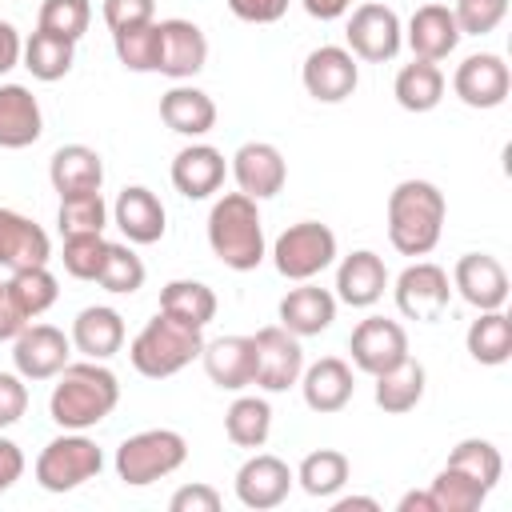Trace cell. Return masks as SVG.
<instances>
[{"label": "cell", "instance_id": "6da1fadb", "mask_svg": "<svg viewBox=\"0 0 512 512\" xmlns=\"http://www.w3.org/2000/svg\"><path fill=\"white\" fill-rule=\"evenodd\" d=\"M116 404H120V380L112 368H104V360H80V364L68 360L56 372V384L48 396V416L64 432H84V428H96L100 420H108Z\"/></svg>", "mask_w": 512, "mask_h": 512}, {"label": "cell", "instance_id": "7a4b0ae2", "mask_svg": "<svg viewBox=\"0 0 512 512\" xmlns=\"http://www.w3.org/2000/svg\"><path fill=\"white\" fill-rule=\"evenodd\" d=\"M444 192L432 180H400L388 192V240L400 256H428L444 232Z\"/></svg>", "mask_w": 512, "mask_h": 512}, {"label": "cell", "instance_id": "3957f363", "mask_svg": "<svg viewBox=\"0 0 512 512\" xmlns=\"http://www.w3.org/2000/svg\"><path fill=\"white\" fill-rule=\"evenodd\" d=\"M208 248L232 272H252L264 260L260 208L244 192H224L208 212Z\"/></svg>", "mask_w": 512, "mask_h": 512}, {"label": "cell", "instance_id": "277c9868", "mask_svg": "<svg viewBox=\"0 0 512 512\" xmlns=\"http://www.w3.org/2000/svg\"><path fill=\"white\" fill-rule=\"evenodd\" d=\"M204 352V328H192L168 312H156L128 344V360L140 376L148 380H164L176 376L180 368H188L192 360H200Z\"/></svg>", "mask_w": 512, "mask_h": 512}, {"label": "cell", "instance_id": "5b68a950", "mask_svg": "<svg viewBox=\"0 0 512 512\" xmlns=\"http://www.w3.org/2000/svg\"><path fill=\"white\" fill-rule=\"evenodd\" d=\"M184 460H188V440L176 428H144V432L120 440L116 476L128 488H144V484H156V480L172 476Z\"/></svg>", "mask_w": 512, "mask_h": 512}, {"label": "cell", "instance_id": "8992f818", "mask_svg": "<svg viewBox=\"0 0 512 512\" xmlns=\"http://www.w3.org/2000/svg\"><path fill=\"white\" fill-rule=\"evenodd\" d=\"M100 468H104V452L96 448V440H88L84 432H64L40 448L36 484L44 492H72L92 476H100Z\"/></svg>", "mask_w": 512, "mask_h": 512}, {"label": "cell", "instance_id": "52a82bcc", "mask_svg": "<svg viewBox=\"0 0 512 512\" xmlns=\"http://www.w3.org/2000/svg\"><path fill=\"white\" fill-rule=\"evenodd\" d=\"M336 260V232L320 220L288 224L272 244V264L284 280H312Z\"/></svg>", "mask_w": 512, "mask_h": 512}, {"label": "cell", "instance_id": "ba28073f", "mask_svg": "<svg viewBox=\"0 0 512 512\" xmlns=\"http://www.w3.org/2000/svg\"><path fill=\"white\" fill-rule=\"evenodd\" d=\"M344 36H348V52L356 60H368V64L392 60L400 52V44H404L400 16L388 4H376V0H364L360 8H352Z\"/></svg>", "mask_w": 512, "mask_h": 512}, {"label": "cell", "instance_id": "9c48e42d", "mask_svg": "<svg viewBox=\"0 0 512 512\" xmlns=\"http://www.w3.org/2000/svg\"><path fill=\"white\" fill-rule=\"evenodd\" d=\"M252 344H256V376H252L256 388L288 392L292 384H300V372H304L300 336H292L284 324H268L252 336Z\"/></svg>", "mask_w": 512, "mask_h": 512}, {"label": "cell", "instance_id": "30bf717a", "mask_svg": "<svg viewBox=\"0 0 512 512\" xmlns=\"http://www.w3.org/2000/svg\"><path fill=\"white\" fill-rule=\"evenodd\" d=\"M300 80H304V92L320 104H340L356 92L360 84V64L348 48L340 44H320L304 56V68H300Z\"/></svg>", "mask_w": 512, "mask_h": 512}, {"label": "cell", "instance_id": "8fae6325", "mask_svg": "<svg viewBox=\"0 0 512 512\" xmlns=\"http://www.w3.org/2000/svg\"><path fill=\"white\" fill-rule=\"evenodd\" d=\"M396 308L408 316V320H424V324H432V320H440L444 316V308H448V300H452V280H448V272L440 268V264H432V260H416V264H408L400 276H396Z\"/></svg>", "mask_w": 512, "mask_h": 512}, {"label": "cell", "instance_id": "7c38bea8", "mask_svg": "<svg viewBox=\"0 0 512 512\" xmlns=\"http://www.w3.org/2000/svg\"><path fill=\"white\" fill-rule=\"evenodd\" d=\"M348 352L360 372L380 376L408 356V332H404V324H396L388 316H364L348 336Z\"/></svg>", "mask_w": 512, "mask_h": 512}, {"label": "cell", "instance_id": "4fadbf2b", "mask_svg": "<svg viewBox=\"0 0 512 512\" xmlns=\"http://www.w3.org/2000/svg\"><path fill=\"white\" fill-rule=\"evenodd\" d=\"M508 88H512V72L500 52H472L456 64L452 92L468 108H500L508 100Z\"/></svg>", "mask_w": 512, "mask_h": 512}, {"label": "cell", "instance_id": "5bb4252c", "mask_svg": "<svg viewBox=\"0 0 512 512\" xmlns=\"http://www.w3.org/2000/svg\"><path fill=\"white\" fill-rule=\"evenodd\" d=\"M72 340L52 324H28L12 340V364L24 380H56V372L68 364Z\"/></svg>", "mask_w": 512, "mask_h": 512}, {"label": "cell", "instance_id": "9a60e30c", "mask_svg": "<svg viewBox=\"0 0 512 512\" xmlns=\"http://www.w3.org/2000/svg\"><path fill=\"white\" fill-rule=\"evenodd\" d=\"M292 480H296V476H292V468H288L280 456L256 452V456H248V460L240 464V472H236V500H240L244 508L268 512V508H276V504L288 500Z\"/></svg>", "mask_w": 512, "mask_h": 512}, {"label": "cell", "instance_id": "2e32d148", "mask_svg": "<svg viewBox=\"0 0 512 512\" xmlns=\"http://www.w3.org/2000/svg\"><path fill=\"white\" fill-rule=\"evenodd\" d=\"M232 180H236V188H240L244 196L268 200V196H276V192L284 188L288 164H284V156H280L276 144H268V140H248V144H240V148L232 152Z\"/></svg>", "mask_w": 512, "mask_h": 512}, {"label": "cell", "instance_id": "e0dca14e", "mask_svg": "<svg viewBox=\"0 0 512 512\" xmlns=\"http://www.w3.org/2000/svg\"><path fill=\"white\" fill-rule=\"evenodd\" d=\"M452 288L460 292V300H468L476 312L488 308H504L508 300V272L496 256L488 252H464L452 268Z\"/></svg>", "mask_w": 512, "mask_h": 512}, {"label": "cell", "instance_id": "ac0fdd59", "mask_svg": "<svg viewBox=\"0 0 512 512\" xmlns=\"http://www.w3.org/2000/svg\"><path fill=\"white\" fill-rule=\"evenodd\" d=\"M404 40H408V48H412L416 60L440 64V60H448V56L456 52V44H460V24H456V16H452L448 4H436V0H432V4H420V8L412 12Z\"/></svg>", "mask_w": 512, "mask_h": 512}, {"label": "cell", "instance_id": "d6986e66", "mask_svg": "<svg viewBox=\"0 0 512 512\" xmlns=\"http://www.w3.org/2000/svg\"><path fill=\"white\" fill-rule=\"evenodd\" d=\"M208 64V36L192 20H160V68L172 80H192Z\"/></svg>", "mask_w": 512, "mask_h": 512}, {"label": "cell", "instance_id": "ffe728a7", "mask_svg": "<svg viewBox=\"0 0 512 512\" xmlns=\"http://www.w3.org/2000/svg\"><path fill=\"white\" fill-rule=\"evenodd\" d=\"M48 256H52L48 232L36 220H28L24 212L0 208V268L20 272V268L48 264Z\"/></svg>", "mask_w": 512, "mask_h": 512}, {"label": "cell", "instance_id": "44dd1931", "mask_svg": "<svg viewBox=\"0 0 512 512\" xmlns=\"http://www.w3.org/2000/svg\"><path fill=\"white\" fill-rule=\"evenodd\" d=\"M224 152L212 144H188L172 156V188L184 200H208L212 192H220L224 184Z\"/></svg>", "mask_w": 512, "mask_h": 512}, {"label": "cell", "instance_id": "7402d4cb", "mask_svg": "<svg viewBox=\"0 0 512 512\" xmlns=\"http://www.w3.org/2000/svg\"><path fill=\"white\" fill-rule=\"evenodd\" d=\"M112 220H116V228L124 232L128 244H156V240L164 236V228H168V224H164L168 212H164L160 196H156L152 188H144V184H128V188L116 196Z\"/></svg>", "mask_w": 512, "mask_h": 512}, {"label": "cell", "instance_id": "603a6c76", "mask_svg": "<svg viewBox=\"0 0 512 512\" xmlns=\"http://www.w3.org/2000/svg\"><path fill=\"white\" fill-rule=\"evenodd\" d=\"M276 316L292 336H320L336 320V292H328V288H320L312 280H300V288L284 292Z\"/></svg>", "mask_w": 512, "mask_h": 512}, {"label": "cell", "instance_id": "cb8c5ba5", "mask_svg": "<svg viewBox=\"0 0 512 512\" xmlns=\"http://www.w3.org/2000/svg\"><path fill=\"white\" fill-rule=\"evenodd\" d=\"M200 360H204L208 380L216 388H224V392H240L256 376V344H252V336H216V340L204 344Z\"/></svg>", "mask_w": 512, "mask_h": 512}, {"label": "cell", "instance_id": "d4e9b609", "mask_svg": "<svg viewBox=\"0 0 512 512\" xmlns=\"http://www.w3.org/2000/svg\"><path fill=\"white\" fill-rule=\"evenodd\" d=\"M388 288V268L372 248H356L336 268V300L348 308H372Z\"/></svg>", "mask_w": 512, "mask_h": 512}, {"label": "cell", "instance_id": "484cf974", "mask_svg": "<svg viewBox=\"0 0 512 512\" xmlns=\"http://www.w3.org/2000/svg\"><path fill=\"white\" fill-rule=\"evenodd\" d=\"M300 392H304V404H308L312 412H320V416L340 412V408L352 400V392H356L348 360H340V356H320L316 364H308V368L300 372Z\"/></svg>", "mask_w": 512, "mask_h": 512}, {"label": "cell", "instance_id": "4316f807", "mask_svg": "<svg viewBox=\"0 0 512 512\" xmlns=\"http://www.w3.org/2000/svg\"><path fill=\"white\" fill-rule=\"evenodd\" d=\"M72 348L88 360H112L124 348V316L108 304H88L72 320Z\"/></svg>", "mask_w": 512, "mask_h": 512}, {"label": "cell", "instance_id": "83f0119b", "mask_svg": "<svg viewBox=\"0 0 512 512\" xmlns=\"http://www.w3.org/2000/svg\"><path fill=\"white\" fill-rule=\"evenodd\" d=\"M48 180L60 196H80V192H100L104 184V160L88 144H60L48 160Z\"/></svg>", "mask_w": 512, "mask_h": 512}, {"label": "cell", "instance_id": "f1b7e54d", "mask_svg": "<svg viewBox=\"0 0 512 512\" xmlns=\"http://www.w3.org/2000/svg\"><path fill=\"white\" fill-rule=\"evenodd\" d=\"M44 132L40 100L24 84H0V148H28Z\"/></svg>", "mask_w": 512, "mask_h": 512}, {"label": "cell", "instance_id": "f546056e", "mask_svg": "<svg viewBox=\"0 0 512 512\" xmlns=\"http://www.w3.org/2000/svg\"><path fill=\"white\" fill-rule=\"evenodd\" d=\"M160 120L180 132V136H204L216 128V104L204 88H192V84H176L160 96Z\"/></svg>", "mask_w": 512, "mask_h": 512}, {"label": "cell", "instance_id": "4dcf8cb0", "mask_svg": "<svg viewBox=\"0 0 512 512\" xmlns=\"http://www.w3.org/2000/svg\"><path fill=\"white\" fill-rule=\"evenodd\" d=\"M376 380V408H384L388 416H404V412H412L420 400H424V384H428V372H424V364L420 360H412V356H404L400 364H392L388 372H380V376H372Z\"/></svg>", "mask_w": 512, "mask_h": 512}, {"label": "cell", "instance_id": "1f68e13d", "mask_svg": "<svg viewBox=\"0 0 512 512\" xmlns=\"http://www.w3.org/2000/svg\"><path fill=\"white\" fill-rule=\"evenodd\" d=\"M392 96H396V104L404 112H432L444 100V72H440V64L412 56V64H404L396 72Z\"/></svg>", "mask_w": 512, "mask_h": 512}, {"label": "cell", "instance_id": "d6a6232c", "mask_svg": "<svg viewBox=\"0 0 512 512\" xmlns=\"http://www.w3.org/2000/svg\"><path fill=\"white\" fill-rule=\"evenodd\" d=\"M464 344H468V356H472L476 364H488V368L504 364V360L512 356V320L504 316V308L480 312V316L468 324Z\"/></svg>", "mask_w": 512, "mask_h": 512}, {"label": "cell", "instance_id": "836d02e7", "mask_svg": "<svg viewBox=\"0 0 512 512\" xmlns=\"http://www.w3.org/2000/svg\"><path fill=\"white\" fill-rule=\"evenodd\" d=\"M160 312H168L192 328H204L216 316V292L204 280H168L160 288Z\"/></svg>", "mask_w": 512, "mask_h": 512}, {"label": "cell", "instance_id": "e575fe53", "mask_svg": "<svg viewBox=\"0 0 512 512\" xmlns=\"http://www.w3.org/2000/svg\"><path fill=\"white\" fill-rule=\"evenodd\" d=\"M348 476H352V464H348V456L336 452V448H316V452H308V456L300 460V468H296L300 488H304L308 496H316V500L336 496V492L348 484Z\"/></svg>", "mask_w": 512, "mask_h": 512}, {"label": "cell", "instance_id": "d590c367", "mask_svg": "<svg viewBox=\"0 0 512 512\" xmlns=\"http://www.w3.org/2000/svg\"><path fill=\"white\" fill-rule=\"evenodd\" d=\"M24 68L32 72V80H44V84H52V80H60V76H68L72 72V60H76V44L72 40H60V36H48V32H32L28 40H24Z\"/></svg>", "mask_w": 512, "mask_h": 512}, {"label": "cell", "instance_id": "8d00e7d4", "mask_svg": "<svg viewBox=\"0 0 512 512\" xmlns=\"http://www.w3.org/2000/svg\"><path fill=\"white\" fill-rule=\"evenodd\" d=\"M224 432L236 448H264L272 432V404L260 396H236L224 412Z\"/></svg>", "mask_w": 512, "mask_h": 512}, {"label": "cell", "instance_id": "74e56055", "mask_svg": "<svg viewBox=\"0 0 512 512\" xmlns=\"http://www.w3.org/2000/svg\"><path fill=\"white\" fill-rule=\"evenodd\" d=\"M428 496L436 504V512H480V504L488 500V488L472 476H464L460 468H440L436 480L428 484Z\"/></svg>", "mask_w": 512, "mask_h": 512}, {"label": "cell", "instance_id": "f35d334b", "mask_svg": "<svg viewBox=\"0 0 512 512\" xmlns=\"http://www.w3.org/2000/svg\"><path fill=\"white\" fill-rule=\"evenodd\" d=\"M448 468H460L464 476L480 480V484L492 492V488L500 484V476H504V456H500V448H496L492 440L468 436V440H460V444L448 452Z\"/></svg>", "mask_w": 512, "mask_h": 512}, {"label": "cell", "instance_id": "ab89813d", "mask_svg": "<svg viewBox=\"0 0 512 512\" xmlns=\"http://www.w3.org/2000/svg\"><path fill=\"white\" fill-rule=\"evenodd\" d=\"M112 48L128 72H156L160 68V20L112 32Z\"/></svg>", "mask_w": 512, "mask_h": 512}, {"label": "cell", "instance_id": "60d3db41", "mask_svg": "<svg viewBox=\"0 0 512 512\" xmlns=\"http://www.w3.org/2000/svg\"><path fill=\"white\" fill-rule=\"evenodd\" d=\"M8 292H12V300L24 308V316H28V320H32V316H44V312L56 304V296H60L56 276L48 272V264H36V268H20V272H12V276H8Z\"/></svg>", "mask_w": 512, "mask_h": 512}, {"label": "cell", "instance_id": "b9f144b4", "mask_svg": "<svg viewBox=\"0 0 512 512\" xmlns=\"http://www.w3.org/2000/svg\"><path fill=\"white\" fill-rule=\"evenodd\" d=\"M144 276H148L144 260H140L128 244H112V240H108V256H104V268H100L96 284H100L104 292H112V296H132V292L144 288Z\"/></svg>", "mask_w": 512, "mask_h": 512}, {"label": "cell", "instance_id": "7bdbcfd3", "mask_svg": "<svg viewBox=\"0 0 512 512\" xmlns=\"http://www.w3.org/2000/svg\"><path fill=\"white\" fill-rule=\"evenodd\" d=\"M92 24V0H44L36 12V28L60 40H80Z\"/></svg>", "mask_w": 512, "mask_h": 512}, {"label": "cell", "instance_id": "ee69618b", "mask_svg": "<svg viewBox=\"0 0 512 512\" xmlns=\"http://www.w3.org/2000/svg\"><path fill=\"white\" fill-rule=\"evenodd\" d=\"M104 256H108L104 232H72V236H64L60 260H64V272L72 280H96L100 268H104Z\"/></svg>", "mask_w": 512, "mask_h": 512}, {"label": "cell", "instance_id": "f6af8a7d", "mask_svg": "<svg viewBox=\"0 0 512 512\" xmlns=\"http://www.w3.org/2000/svg\"><path fill=\"white\" fill-rule=\"evenodd\" d=\"M56 224H60V236H72V232H104V224H108V204H104L100 192L60 196Z\"/></svg>", "mask_w": 512, "mask_h": 512}, {"label": "cell", "instance_id": "bcb514c9", "mask_svg": "<svg viewBox=\"0 0 512 512\" xmlns=\"http://www.w3.org/2000/svg\"><path fill=\"white\" fill-rule=\"evenodd\" d=\"M452 16L460 24V36H488L508 16V0H456Z\"/></svg>", "mask_w": 512, "mask_h": 512}, {"label": "cell", "instance_id": "7dc6e473", "mask_svg": "<svg viewBox=\"0 0 512 512\" xmlns=\"http://www.w3.org/2000/svg\"><path fill=\"white\" fill-rule=\"evenodd\" d=\"M100 16L112 32H124V28H140V24H152L156 20V0H104L100 4Z\"/></svg>", "mask_w": 512, "mask_h": 512}, {"label": "cell", "instance_id": "c3c4849f", "mask_svg": "<svg viewBox=\"0 0 512 512\" xmlns=\"http://www.w3.org/2000/svg\"><path fill=\"white\" fill-rule=\"evenodd\" d=\"M28 408V388L20 372H0V428H12Z\"/></svg>", "mask_w": 512, "mask_h": 512}, {"label": "cell", "instance_id": "681fc988", "mask_svg": "<svg viewBox=\"0 0 512 512\" xmlns=\"http://www.w3.org/2000/svg\"><path fill=\"white\" fill-rule=\"evenodd\" d=\"M172 512H220V492L212 484H184L168 500Z\"/></svg>", "mask_w": 512, "mask_h": 512}, {"label": "cell", "instance_id": "f907efd6", "mask_svg": "<svg viewBox=\"0 0 512 512\" xmlns=\"http://www.w3.org/2000/svg\"><path fill=\"white\" fill-rule=\"evenodd\" d=\"M228 12L244 24H276L288 12V0H228Z\"/></svg>", "mask_w": 512, "mask_h": 512}, {"label": "cell", "instance_id": "816d5d0a", "mask_svg": "<svg viewBox=\"0 0 512 512\" xmlns=\"http://www.w3.org/2000/svg\"><path fill=\"white\" fill-rule=\"evenodd\" d=\"M32 320L24 316V308L12 300L8 292V280H0V340H16Z\"/></svg>", "mask_w": 512, "mask_h": 512}, {"label": "cell", "instance_id": "f5cc1de1", "mask_svg": "<svg viewBox=\"0 0 512 512\" xmlns=\"http://www.w3.org/2000/svg\"><path fill=\"white\" fill-rule=\"evenodd\" d=\"M20 476H24V452L16 440L0 436V492H8Z\"/></svg>", "mask_w": 512, "mask_h": 512}, {"label": "cell", "instance_id": "db71d44e", "mask_svg": "<svg viewBox=\"0 0 512 512\" xmlns=\"http://www.w3.org/2000/svg\"><path fill=\"white\" fill-rule=\"evenodd\" d=\"M20 56H24V40H20V32H16L8 20H0V76L12 72V68L20 64Z\"/></svg>", "mask_w": 512, "mask_h": 512}, {"label": "cell", "instance_id": "11a10c76", "mask_svg": "<svg viewBox=\"0 0 512 512\" xmlns=\"http://www.w3.org/2000/svg\"><path fill=\"white\" fill-rule=\"evenodd\" d=\"M300 4L312 20H340L352 8V0H300Z\"/></svg>", "mask_w": 512, "mask_h": 512}, {"label": "cell", "instance_id": "9f6ffc18", "mask_svg": "<svg viewBox=\"0 0 512 512\" xmlns=\"http://www.w3.org/2000/svg\"><path fill=\"white\" fill-rule=\"evenodd\" d=\"M396 508H400V512H436V504H432L428 488H424V492H404Z\"/></svg>", "mask_w": 512, "mask_h": 512}, {"label": "cell", "instance_id": "6f0895ef", "mask_svg": "<svg viewBox=\"0 0 512 512\" xmlns=\"http://www.w3.org/2000/svg\"><path fill=\"white\" fill-rule=\"evenodd\" d=\"M352 508L380 512V500H372V496H340V500H332V512H352Z\"/></svg>", "mask_w": 512, "mask_h": 512}]
</instances>
